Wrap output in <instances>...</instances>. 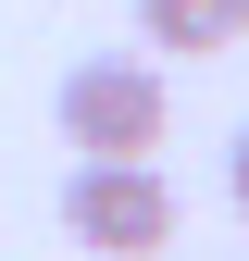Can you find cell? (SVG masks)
Segmentation results:
<instances>
[{"mask_svg":"<svg viewBox=\"0 0 249 261\" xmlns=\"http://www.w3.org/2000/svg\"><path fill=\"white\" fill-rule=\"evenodd\" d=\"M175 224L187 212H175L162 162H75V174H62V237L87 261H162Z\"/></svg>","mask_w":249,"mask_h":261,"instance_id":"2","label":"cell"},{"mask_svg":"<svg viewBox=\"0 0 249 261\" xmlns=\"http://www.w3.org/2000/svg\"><path fill=\"white\" fill-rule=\"evenodd\" d=\"M225 199H237V212H249V137H237V149H225Z\"/></svg>","mask_w":249,"mask_h":261,"instance_id":"4","label":"cell"},{"mask_svg":"<svg viewBox=\"0 0 249 261\" xmlns=\"http://www.w3.org/2000/svg\"><path fill=\"white\" fill-rule=\"evenodd\" d=\"M237 38H249V0H237Z\"/></svg>","mask_w":249,"mask_h":261,"instance_id":"5","label":"cell"},{"mask_svg":"<svg viewBox=\"0 0 249 261\" xmlns=\"http://www.w3.org/2000/svg\"><path fill=\"white\" fill-rule=\"evenodd\" d=\"M50 112H62V149L75 162H150L162 124H175V87H162V62H137V50H87V62H62Z\"/></svg>","mask_w":249,"mask_h":261,"instance_id":"1","label":"cell"},{"mask_svg":"<svg viewBox=\"0 0 249 261\" xmlns=\"http://www.w3.org/2000/svg\"><path fill=\"white\" fill-rule=\"evenodd\" d=\"M137 38L150 50H237V0H137Z\"/></svg>","mask_w":249,"mask_h":261,"instance_id":"3","label":"cell"}]
</instances>
